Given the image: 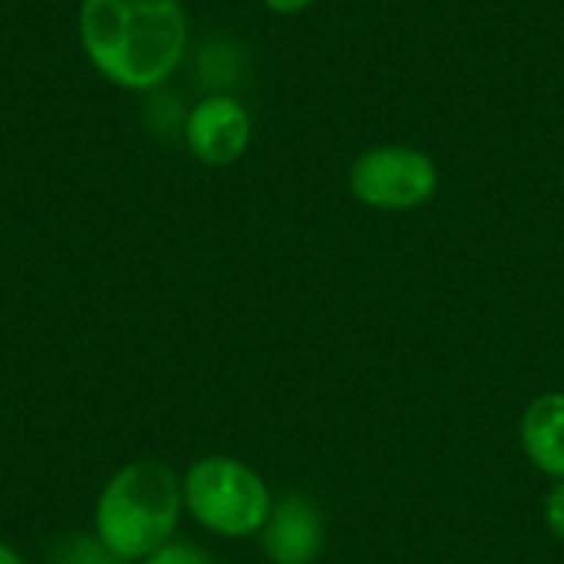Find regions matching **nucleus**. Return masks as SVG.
<instances>
[{
    "instance_id": "nucleus-1",
    "label": "nucleus",
    "mask_w": 564,
    "mask_h": 564,
    "mask_svg": "<svg viewBox=\"0 0 564 564\" xmlns=\"http://www.w3.org/2000/svg\"><path fill=\"white\" fill-rule=\"evenodd\" d=\"M76 36L106 83L152 93L188 53V13L182 0H79Z\"/></svg>"
},
{
    "instance_id": "nucleus-2",
    "label": "nucleus",
    "mask_w": 564,
    "mask_h": 564,
    "mask_svg": "<svg viewBox=\"0 0 564 564\" xmlns=\"http://www.w3.org/2000/svg\"><path fill=\"white\" fill-rule=\"evenodd\" d=\"M182 516V476L162 459H132L102 482L93 506V535L116 558L139 564L178 539Z\"/></svg>"
},
{
    "instance_id": "nucleus-3",
    "label": "nucleus",
    "mask_w": 564,
    "mask_h": 564,
    "mask_svg": "<svg viewBox=\"0 0 564 564\" xmlns=\"http://www.w3.org/2000/svg\"><path fill=\"white\" fill-rule=\"evenodd\" d=\"M182 502L185 516L202 532L238 542L261 532L274 506V492L245 459L212 453L182 473Z\"/></svg>"
},
{
    "instance_id": "nucleus-4",
    "label": "nucleus",
    "mask_w": 564,
    "mask_h": 564,
    "mask_svg": "<svg viewBox=\"0 0 564 564\" xmlns=\"http://www.w3.org/2000/svg\"><path fill=\"white\" fill-rule=\"evenodd\" d=\"M350 195L373 212H416L440 192V165L416 145H373L350 165Z\"/></svg>"
},
{
    "instance_id": "nucleus-5",
    "label": "nucleus",
    "mask_w": 564,
    "mask_h": 564,
    "mask_svg": "<svg viewBox=\"0 0 564 564\" xmlns=\"http://www.w3.org/2000/svg\"><path fill=\"white\" fill-rule=\"evenodd\" d=\"M251 135H254V122L248 106L228 93H212L198 99L182 122L185 149L192 152L195 162L208 169L235 165L248 152Z\"/></svg>"
},
{
    "instance_id": "nucleus-6",
    "label": "nucleus",
    "mask_w": 564,
    "mask_h": 564,
    "mask_svg": "<svg viewBox=\"0 0 564 564\" xmlns=\"http://www.w3.org/2000/svg\"><path fill=\"white\" fill-rule=\"evenodd\" d=\"M261 552L271 564H317L327 549L324 512L301 492L278 496L268 522L258 532Z\"/></svg>"
},
{
    "instance_id": "nucleus-7",
    "label": "nucleus",
    "mask_w": 564,
    "mask_h": 564,
    "mask_svg": "<svg viewBox=\"0 0 564 564\" xmlns=\"http://www.w3.org/2000/svg\"><path fill=\"white\" fill-rule=\"evenodd\" d=\"M519 443L542 476L552 482L564 479V390L539 393L525 406L519 420Z\"/></svg>"
},
{
    "instance_id": "nucleus-8",
    "label": "nucleus",
    "mask_w": 564,
    "mask_h": 564,
    "mask_svg": "<svg viewBox=\"0 0 564 564\" xmlns=\"http://www.w3.org/2000/svg\"><path fill=\"white\" fill-rule=\"evenodd\" d=\"M50 564H129L116 558L93 532L89 535H66L50 552Z\"/></svg>"
},
{
    "instance_id": "nucleus-9",
    "label": "nucleus",
    "mask_w": 564,
    "mask_h": 564,
    "mask_svg": "<svg viewBox=\"0 0 564 564\" xmlns=\"http://www.w3.org/2000/svg\"><path fill=\"white\" fill-rule=\"evenodd\" d=\"M139 564H215L212 552L195 545V542H185V539H172L169 545H162L159 552H152L145 562Z\"/></svg>"
},
{
    "instance_id": "nucleus-10",
    "label": "nucleus",
    "mask_w": 564,
    "mask_h": 564,
    "mask_svg": "<svg viewBox=\"0 0 564 564\" xmlns=\"http://www.w3.org/2000/svg\"><path fill=\"white\" fill-rule=\"evenodd\" d=\"M542 522L552 539L564 542V479L552 482V489L542 499Z\"/></svg>"
},
{
    "instance_id": "nucleus-11",
    "label": "nucleus",
    "mask_w": 564,
    "mask_h": 564,
    "mask_svg": "<svg viewBox=\"0 0 564 564\" xmlns=\"http://www.w3.org/2000/svg\"><path fill=\"white\" fill-rule=\"evenodd\" d=\"M271 13H278V17H297V13H304L307 7H314V0H261Z\"/></svg>"
},
{
    "instance_id": "nucleus-12",
    "label": "nucleus",
    "mask_w": 564,
    "mask_h": 564,
    "mask_svg": "<svg viewBox=\"0 0 564 564\" xmlns=\"http://www.w3.org/2000/svg\"><path fill=\"white\" fill-rule=\"evenodd\" d=\"M0 564H26V562H23V555H20L10 542H3V539H0Z\"/></svg>"
}]
</instances>
